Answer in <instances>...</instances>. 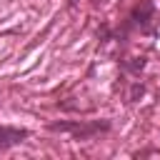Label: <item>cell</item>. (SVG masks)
Returning a JSON list of instances; mask_svg holds the SVG:
<instances>
[{
	"label": "cell",
	"mask_w": 160,
	"mask_h": 160,
	"mask_svg": "<svg viewBox=\"0 0 160 160\" xmlns=\"http://www.w3.org/2000/svg\"><path fill=\"white\" fill-rule=\"evenodd\" d=\"M152 12H155V5H152V0H140V2L132 8V12H130V20L145 28V25L150 22Z\"/></svg>",
	"instance_id": "3957f363"
},
{
	"label": "cell",
	"mask_w": 160,
	"mask_h": 160,
	"mask_svg": "<svg viewBox=\"0 0 160 160\" xmlns=\"http://www.w3.org/2000/svg\"><path fill=\"white\" fill-rule=\"evenodd\" d=\"M50 130L52 132H70L75 140H90L100 132H108L110 130V122L108 120H72V122H50Z\"/></svg>",
	"instance_id": "6da1fadb"
},
{
	"label": "cell",
	"mask_w": 160,
	"mask_h": 160,
	"mask_svg": "<svg viewBox=\"0 0 160 160\" xmlns=\"http://www.w3.org/2000/svg\"><path fill=\"white\" fill-rule=\"evenodd\" d=\"M22 138H28V130L0 125V150H8V148H12V145L22 142Z\"/></svg>",
	"instance_id": "7a4b0ae2"
}]
</instances>
